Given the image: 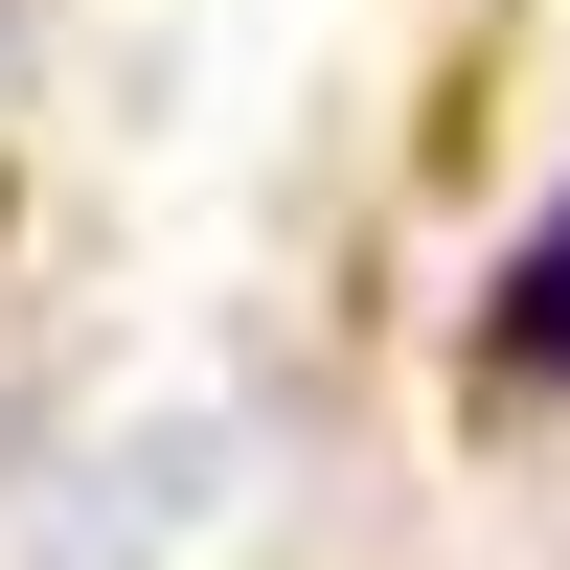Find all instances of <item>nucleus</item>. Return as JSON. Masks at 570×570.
<instances>
[{
	"label": "nucleus",
	"mask_w": 570,
	"mask_h": 570,
	"mask_svg": "<svg viewBox=\"0 0 570 570\" xmlns=\"http://www.w3.org/2000/svg\"><path fill=\"white\" fill-rule=\"evenodd\" d=\"M480 365H502V389H570V206L525 228V274L480 297Z\"/></svg>",
	"instance_id": "obj_1"
}]
</instances>
